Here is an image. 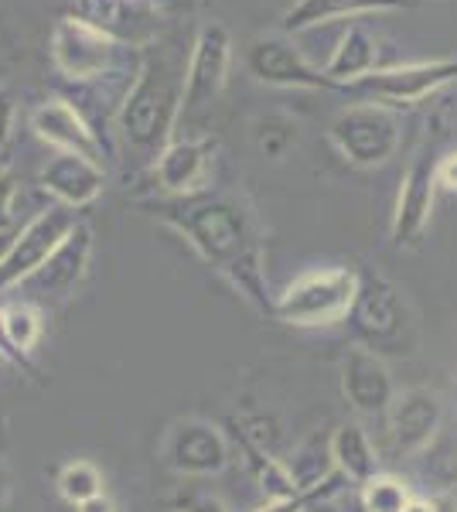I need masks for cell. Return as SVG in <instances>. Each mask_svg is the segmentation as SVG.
Wrapping results in <instances>:
<instances>
[{"label": "cell", "mask_w": 457, "mask_h": 512, "mask_svg": "<svg viewBox=\"0 0 457 512\" xmlns=\"http://www.w3.org/2000/svg\"><path fill=\"white\" fill-rule=\"evenodd\" d=\"M151 212L174 233L191 243V250L229 280L243 301L260 315H273V297L263 263V236L253 209L236 195H185L154 202Z\"/></svg>", "instance_id": "6da1fadb"}, {"label": "cell", "mask_w": 457, "mask_h": 512, "mask_svg": "<svg viewBox=\"0 0 457 512\" xmlns=\"http://www.w3.org/2000/svg\"><path fill=\"white\" fill-rule=\"evenodd\" d=\"M191 48H157V55H144L130 93L123 96L116 113V137H120L127 158L137 164H157L164 147L171 144V130L181 117V96H185Z\"/></svg>", "instance_id": "7a4b0ae2"}, {"label": "cell", "mask_w": 457, "mask_h": 512, "mask_svg": "<svg viewBox=\"0 0 457 512\" xmlns=\"http://www.w3.org/2000/svg\"><path fill=\"white\" fill-rule=\"evenodd\" d=\"M355 297H359V274L355 270H311L277 297L273 318L294 328H328L352 315Z\"/></svg>", "instance_id": "3957f363"}, {"label": "cell", "mask_w": 457, "mask_h": 512, "mask_svg": "<svg viewBox=\"0 0 457 512\" xmlns=\"http://www.w3.org/2000/svg\"><path fill=\"white\" fill-rule=\"evenodd\" d=\"M359 349L369 352H410L406 345H413V318L406 308V297L400 287H393L382 277H359V297L352 304L348 315Z\"/></svg>", "instance_id": "277c9868"}, {"label": "cell", "mask_w": 457, "mask_h": 512, "mask_svg": "<svg viewBox=\"0 0 457 512\" xmlns=\"http://www.w3.org/2000/svg\"><path fill=\"white\" fill-rule=\"evenodd\" d=\"M229 62H232V38L226 24L219 21L202 24L188 55L185 96H181V117H178L181 127L185 123H202L212 113V106L219 103L222 89H226Z\"/></svg>", "instance_id": "5b68a950"}, {"label": "cell", "mask_w": 457, "mask_h": 512, "mask_svg": "<svg viewBox=\"0 0 457 512\" xmlns=\"http://www.w3.org/2000/svg\"><path fill=\"white\" fill-rule=\"evenodd\" d=\"M328 137L352 164L376 168V164H386L396 154L403 140V123L389 106L352 103L331 120Z\"/></svg>", "instance_id": "8992f818"}, {"label": "cell", "mask_w": 457, "mask_h": 512, "mask_svg": "<svg viewBox=\"0 0 457 512\" xmlns=\"http://www.w3.org/2000/svg\"><path fill=\"white\" fill-rule=\"evenodd\" d=\"M454 79H457V59H437V62L393 65V69H372L342 89H348L359 103H376L396 110V106H413L420 99L434 96L437 89L451 86Z\"/></svg>", "instance_id": "52a82bcc"}, {"label": "cell", "mask_w": 457, "mask_h": 512, "mask_svg": "<svg viewBox=\"0 0 457 512\" xmlns=\"http://www.w3.org/2000/svg\"><path fill=\"white\" fill-rule=\"evenodd\" d=\"M130 48L79 18H62L52 31V59L69 79H103L123 69Z\"/></svg>", "instance_id": "ba28073f"}, {"label": "cell", "mask_w": 457, "mask_h": 512, "mask_svg": "<svg viewBox=\"0 0 457 512\" xmlns=\"http://www.w3.org/2000/svg\"><path fill=\"white\" fill-rule=\"evenodd\" d=\"M79 226L76 209H65V205H52V209L38 212L28 226L21 229V236L0 256V294L21 287L31 274H38L48 263L58 246L65 243V236Z\"/></svg>", "instance_id": "9c48e42d"}, {"label": "cell", "mask_w": 457, "mask_h": 512, "mask_svg": "<svg viewBox=\"0 0 457 512\" xmlns=\"http://www.w3.org/2000/svg\"><path fill=\"white\" fill-rule=\"evenodd\" d=\"M89 256H93V229L79 226L65 236V243L48 256V263L31 274L21 284V291H28V297L35 304H58L65 297H72L79 291L82 277L89 270Z\"/></svg>", "instance_id": "30bf717a"}, {"label": "cell", "mask_w": 457, "mask_h": 512, "mask_svg": "<svg viewBox=\"0 0 457 512\" xmlns=\"http://www.w3.org/2000/svg\"><path fill=\"white\" fill-rule=\"evenodd\" d=\"M246 69H249V76L256 82H263V86H280V89H328L331 86L324 69H314V65L297 52V45H290L287 38H277V35L249 41Z\"/></svg>", "instance_id": "8fae6325"}, {"label": "cell", "mask_w": 457, "mask_h": 512, "mask_svg": "<svg viewBox=\"0 0 457 512\" xmlns=\"http://www.w3.org/2000/svg\"><path fill=\"white\" fill-rule=\"evenodd\" d=\"M72 18L93 24L127 48H140L161 31V14L151 0H72Z\"/></svg>", "instance_id": "7c38bea8"}, {"label": "cell", "mask_w": 457, "mask_h": 512, "mask_svg": "<svg viewBox=\"0 0 457 512\" xmlns=\"http://www.w3.org/2000/svg\"><path fill=\"white\" fill-rule=\"evenodd\" d=\"M164 461L181 475H219L229 465V441L209 420H178L164 441Z\"/></svg>", "instance_id": "4fadbf2b"}, {"label": "cell", "mask_w": 457, "mask_h": 512, "mask_svg": "<svg viewBox=\"0 0 457 512\" xmlns=\"http://www.w3.org/2000/svg\"><path fill=\"white\" fill-rule=\"evenodd\" d=\"M434 192H437V158L434 144L423 154H417L403 178L400 198H396L393 212V243L396 246H417L423 229L434 212Z\"/></svg>", "instance_id": "5bb4252c"}, {"label": "cell", "mask_w": 457, "mask_h": 512, "mask_svg": "<svg viewBox=\"0 0 457 512\" xmlns=\"http://www.w3.org/2000/svg\"><path fill=\"white\" fill-rule=\"evenodd\" d=\"M389 441L396 454H420L444 424V403L434 390H406L389 407Z\"/></svg>", "instance_id": "9a60e30c"}, {"label": "cell", "mask_w": 457, "mask_h": 512, "mask_svg": "<svg viewBox=\"0 0 457 512\" xmlns=\"http://www.w3.org/2000/svg\"><path fill=\"white\" fill-rule=\"evenodd\" d=\"M342 393L352 403V410H359L365 417H382L389 414L396 400L393 376H389L382 355L369 349H348L342 362Z\"/></svg>", "instance_id": "2e32d148"}, {"label": "cell", "mask_w": 457, "mask_h": 512, "mask_svg": "<svg viewBox=\"0 0 457 512\" xmlns=\"http://www.w3.org/2000/svg\"><path fill=\"white\" fill-rule=\"evenodd\" d=\"M31 130L45 144H52L62 154H82L89 161L103 158V140L96 137V130L89 127V120L82 117L72 103L65 99H48L31 113Z\"/></svg>", "instance_id": "e0dca14e"}, {"label": "cell", "mask_w": 457, "mask_h": 512, "mask_svg": "<svg viewBox=\"0 0 457 512\" xmlns=\"http://www.w3.org/2000/svg\"><path fill=\"white\" fill-rule=\"evenodd\" d=\"M38 185L55 198L65 209H86L103 195L106 175L99 168V161H89L82 154H62L48 158V164L41 168Z\"/></svg>", "instance_id": "ac0fdd59"}, {"label": "cell", "mask_w": 457, "mask_h": 512, "mask_svg": "<svg viewBox=\"0 0 457 512\" xmlns=\"http://www.w3.org/2000/svg\"><path fill=\"white\" fill-rule=\"evenodd\" d=\"M215 154V140L212 137H185V140H171L164 147V154L154 164L157 185L164 188L171 198H185L195 195L202 188V181L209 178V164Z\"/></svg>", "instance_id": "d6986e66"}, {"label": "cell", "mask_w": 457, "mask_h": 512, "mask_svg": "<svg viewBox=\"0 0 457 512\" xmlns=\"http://www.w3.org/2000/svg\"><path fill=\"white\" fill-rule=\"evenodd\" d=\"M410 4L413 0H297L284 14V31L287 35H297V31H307L324 21L359 18V14H372V11H400V7Z\"/></svg>", "instance_id": "ffe728a7"}, {"label": "cell", "mask_w": 457, "mask_h": 512, "mask_svg": "<svg viewBox=\"0 0 457 512\" xmlns=\"http://www.w3.org/2000/svg\"><path fill=\"white\" fill-rule=\"evenodd\" d=\"M331 461H335V472H342L355 485H365L379 475V451L359 424H342L331 434Z\"/></svg>", "instance_id": "44dd1931"}, {"label": "cell", "mask_w": 457, "mask_h": 512, "mask_svg": "<svg viewBox=\"0 0 457 512\" xmlns=\"http://www.w3.org/2000/svg\"><path fill=\"white\" fill-rule=\"evenodd\" d=\"M376 59H379L376 38H372L362 24H352L342 35V41H338L331 62L324 65V76L331 79V86H348V82L362 79L365 72L376 69Z\"/></svg>", "instance_id": "7402d4cb"}, {"label": "cell", "mask_w": 457, "mask_h": 512, "mask_svg": "<svg viewBox=\"0 0 457 512\" xmlns=\"http://www.w3.org/2000/svg\"><path fill=\"white\" fill-rule=\"evenodd\" d=\"M417 472L440 495L457 489V417L444 420L434 441L417 454Z\"/></svg>", "instance_id": "603a6c76"}, {"label": "cell", "mask_w": 457, "mask_h": 512, "mask_svg": "<svg viewBox=\"0 0 457 512\" xmlns=\"http://www.w3.org/2000/svg\"><path fill=\"white\" fill-rule=\"evenodd\" d=\"M287 472L294 478V489L307 492L321 485L324 478L335 475V461H331V437L311 434L294 448V458L287 461Z\"/></svg>", "instance_id": "cb8c5ba5"}, {"label": "cell", "mask_w": 457, "mask_h": 512, "mask_svg": "<svg viewBox=\"0 0 457 512\" xmlns=\"http://www.w3.org/2000/svg\"><path fill=\"white\" fill-rule=\"evenodd\" d=\"M0 335L18 352H31L41 338V315L31 304H11L0 311Z\"/></svg>", "instance_id": "d4e9b609"}, {"label": "cell", "mask_w": 457, "mask_h": 512, "mask_svg": "<svg viewBox=\"0 0 457 512\" xmlns=\"http://www.w3.org/2000/svg\"><path fill=\"white\" fill-rule=\"evenodd\" d=\"M58 492H62V499H69L72 506H82V502L106 495L103 475H99V468L89 465V461H72V465H65L62 472H58Z\"/></svg>", "instance_id": "484cf974"}, {"label": "cell", "mask_w": 457, "mask_h": 512, "mask_svg": "<svg viewBox=\"0 0 457 512\" xmlns=\"http://www.w3.org/2000/svg\"><path fill=\"white\" fill-rule=\"evenodd\" d=\"M410 485L396 475H376L362 485V509L365 512H403L410 502Z\"/></svg>", "instance_id": "4316f807"}, {"label": "cell", "mask_w": 457, "mask_h": 512, "mask_svg": "<svg viewBox=\"0 0 457 512\" xmlns=\"http://www.w3.org/2000/svg\"><path fill=\"white\" fill-rule=\"evenodd\" d=\"M345 482H348V478L342 472H335L331 478H324L321 485H314V489L297 492V495H290V499H273L270 506H263V509H256V512H307V509L321 506V502H328L331 495L342 492Z\"/></svg>", "instance_id": "83f0119b"}, {"label": "cell", "mask_w": 457, "mask_h": 512, "mask_svg": "<svg viewBox=\"0 0 457 512\" xmlns=\"http://www.w3.org/2000/svg\"><path fill=\"white\" fill-rule=\"evenodd\" d=\"M14 195H18V185H14L11 171H7V175H0V233L11 229L14 222Z\"/></svg>", "instance_id": "f1b7e54d"}, {"label": "cell", "mask_w": 457, "mask_h": 512, "mask_svg": "<svg viewBox=\"0 0 457 512\" xmlns=\"http://www.w3.org/2000/svg\"><path fill=\"white\" fill-rule=\"evenodd\" d=\"M11 130H14V96L7 89H0V151L11 140Z\"/></svg>", "instance_id": "f546056e"}, {"label": "cell", "mask_w": 457, "mask_h": 512, "mask_svg": "<svg viewBox=\"0 0 457 512\" xmlns=\"http://www.w3.org/2000/svg\"><path fill=\"white\" fill-rule=\"evenodd\" d=\"M181 512H229L219 499L212 495H185L181 499Z\"/></svg>", "instance_id": "4dcf8cb0"}, {"label": "cell", "mask_w": 457, "mask_h": 512, "mask_svg": "<svg viewBox=\"0 0 457 512\" xmlns=\"http://www.w3.org/2000/svg\"><path fill=\"white\" fill-rule=\"evenodd\" d=\"M437 185L457 192V154H447L444 161H437Z\"/></svg>", "instance_id": "1f68e13d"}, {"label": "cell", "mask_w": 457, "mask_h": 512, "mask_svg": "<svg viewBox=\"0 0 457 512\" xmlns=\"http://www.w3.org/2000/svg\"><path fill=\"white\" fill-rule=\"evenodd\" d=\"M76 512H116V506L106 495H99V499H89V502H82V506H76Z\"/></svg>", "instance_id": "d6a6232c"}, {"label": "cell", "mask_w": 457, "mask_h": 512, "mask_svg": "<svg viewBox=\"0 0 457 512\" xmlns=\"http://www.w3.org/2000/svg\"><path fill=\"white\" fill-rule=\"evenodd\" d=\"M434 512H457V499H454L451 492L437 495V499H434Z\"/></svg>", "instance_id": "836d02e7"}, {"label": "cell", "mask_w": 457, "mask_h": 512, "mask_svg": "<svg viewBox=\"0 0 457 512\" xmlns=\"http://www.w3.org/2000/svg\"><path fill=\"white\" fill-rule=\"evenodd\" d=\"M403 512H434V499H410Z\"/></svg>", "instance_id": "e575fe53"}, {"label": "cell", "mask_w": 457, "mask_h": 512, "mask_svg": "<svg viewBox=\"0 0 457 512\" xmlns=\"http://www.w3.org/2000/svg\"><path fill=\"white\" fill-rule=\"evenodd\" d=\"M7 489H11V475H7L4 461H0V506H4V499H7Z\"/></svg>", "instance_id": "d590c367"}, {"label": "cell", "mask_w": 457, "mask_h": 512, "mask_svg": "<svg viewBox=\"0 0 457 512\" xmlns=\"http://www.w3.org/2000/svg\"><path fill=\"white\" fill-rule=\"evenodd\" d=\"M11 171V158H7V151H0V175H7Z\"/></svg>", "instance_id": "8d00e7d4"}, {"label": "cell", "mask_w": 457, "mask_h": 512, "mask_svg": "<svg viewBox=\"0 0 457 512\" xmlns=\"http://www.w3.org/2000/svg\"><path fill=\"white\" fill-rule=\"evenodd\" d=\"M454 403H457V383H454Z\"/></svg>", "instance_id": "74e56055"}]
</instances>
